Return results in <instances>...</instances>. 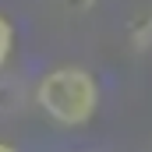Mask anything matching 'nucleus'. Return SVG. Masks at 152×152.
Listing matches in <instances>:
<instances>
[{
	"label": "nucleus",
	"instance_id": "f257e3e1",
	"mask_svg": "<svg viewBox=\"0 0 152 152\" xmlns=\"http://www.w3.org/2000/svg\"><path fill=\"white\" fill-rule=\"evenodd\" d=\"M36 106L60 127H85L99 110V85L85 67H53L36 85Z\"/></svg>",
	"mask_w": 152,
	"mask_h": 152
},
{
	"label": "nucleus",
	"instance_id": "20e7f679",
	"mask_svg": "<svg viewBox=\"0 0 152 152\" xmlns=\"http://www.w3.org/2000/svg\"><path fill=\"white\" fill-rule=\"evenodd\" d=\"M57 4H60L64 11H75V14H81V11H88L96 0H57Z\"/></svg>",
	"mask_w": 152,
	"mask_h": 152
},
{
	"label": "nucleus",
	"instance_id": "f03ea898",
	"mask_svg": "<svg viewBox=\"0 0 152 152\" xmlns=\"http://www.w3.org/2000/svg\"><path fill=\"white\" fill-rule=\"evenodd\" d=\"M127 36H131V46L134 50H152V14L134 18L131 28H127Z\"/></svg>",
	"mask_w": 152,
	"mask_h": 152
},
{
	"label": "nucleus",
	"instance_id": "39448f33",
	"mask_svg": "<svg viewBox=\"0 0 152 152\" xmlns=\"http://www.w3.org/2000/svg\"><path fill=\"white\" fill-rule=\"evenodd\" d=\"M0 152H18L14 145H7V142H0Z\"/></svg>",
	"mask_w": 152,
	"mask_h": 152
},
{
	"label": "nucleus",
	"instance_id": "7ed1b4c3",
	"mask_svg": "<svg viewBox=\"0 0 152 152\" xmlns=\"http://www.w3.org/2000/svg\"><path fill=\"white\" fill-rule=\"evenodd\" d=\"M11 53H14V25H11L7 14H0V71L7 67Z\"/></svg>",
	"mask_w": 152,
	"mask_h": 152
}]
</instances>
